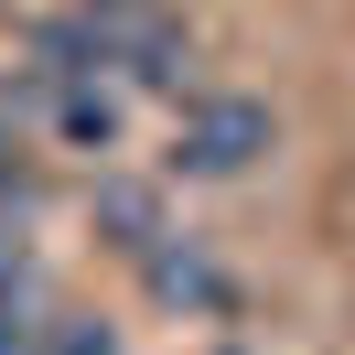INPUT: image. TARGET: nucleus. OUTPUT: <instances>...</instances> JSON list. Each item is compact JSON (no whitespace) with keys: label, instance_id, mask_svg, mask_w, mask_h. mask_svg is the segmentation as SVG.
<instances>
[{"label":"nucleus","instance_id":"nucleus-1","mask_svg":"<svg viewBox=\"0 0 355 355\" xmlns=\"http://www.w3.org/2000/svg\"><path fill=\"white\" fill-rule=\"evenodd\" d=\"M269 151H280V119H269L259 97H237V87H194L183 119H173V173L183 183H237V173H259Z\"/></svg>","mask_w":355,"mask_h":355},{"label":"nucleus","instance_id":"nucleus-2","mask_svg":"<svg viewBox=\"0 0 355 355\" xmlns=\"http://www.w3.org/2000/svg\"><path fill=\"white\" fill-rule=\"evenodd\" d=\"M140 280H151V302L183 312V323H237V312H248V291L226 280V269L205 259V237H183V226L151 248V259H140Z\"/></svg>","mask_w":355,"mask_h":355},{"label":"nucleus","instance_id":"nucleus-4","mask_svg":"<svg viewBox=\"0 0 355 355\" xmlns=\"http://www.w3.org/2000/svg\"><path fill=\"white\" fill-rule=\"evenodd\" d=\"M87 226H97V248H119V259H151V248L162 237H173V216H162V194H151V183H97V194H87Z\"/></svg>","mask_w":355,"mask_h":355},{"label":"nucleus","instance_id":"nucleus-3","mask_svg":"<svg viewBox=\"0 0 355 355\" xmlns=\"http://www.w3.org/2000/svg\"><path fill=\"white\" fill-rule=\"evenodd\" d=\"M44 130L65 140V151L108 162L119 140H130V108H119V87H108V76H54V87H44Z\"/></svg>","mask_w":355,"mask_h":355},{"label":"nucleus","instance_id":"nucleus-5","mask_svg":"<svg viewBox=\"0 0 355 355\" xmlns=\"http://www.w3.org/2000/svg\"><path fill=\"white\" fill-rule=\"evenodd\" d=\"M44 355H119L108 312H44Z\"/></svg>","mask_w":355,"mask_h":355}]
</instances>
